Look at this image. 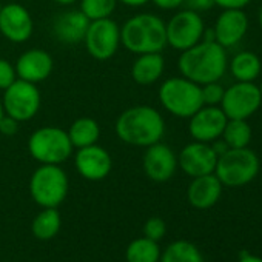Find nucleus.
<instances>
[{"mask_svg":"<svg viewBox=\"0 0 262 262\" xmlns=\"http://www.w3.org/2000/svg\"><path fill=\"white\" fill-rule=\"evenodd\" d=\"M114 131L120 142L131 147L147 148L161 142L165 136V119L155 106L135 105L119 114Z\"/></svg>","mask_w":262,"mask_h":262,"instance_id":"obj_1","label":"nucleus"},{"mask_svg":"<svg viewBox=\"0 0 262 262\" xmlns=\"http://www.w3.org/2000/svg\"><path fill=\"white\" fill-rule=\"evenodd\" d=\"M178 70L198 85L219 82L228 70V53L217 42L201 40L181 53Z\"/></svg>","mask_w":262,"mask_h":262,"instance_id":"obj_2","label":"nucleus"},{"mask_svg":"<svg viewBox=\"0 0 262 262\" xmlns=\"http://www.w3.org/2000/svg\"><path fill=\"white\" fill-rule=\"evenodd\" d=\"M120 45L133 54L162 53L167 48L165 20L156 14L141 13L120 27Z\"/></svg>","mask_w":262,"mask_h":262,"instance_id":"obj_3","label":"nucleus"},{"mask_svg":"<svg viewBox=\"0 0 262 262\" xmlns=\"http://www.w3.org/2000/svg\"><path fill=\"white\" fill-rule=\"evenodd\" d=\"M27 148L36 162L50 165H62L74 151L67 129L54 125H45L34 129L28 138Z\"/></svg>","mask_w":262,"mask_h":262,"instance_id":"obj_4","label":"nucleus"},{"mask_svg":"<svg viewBox=\"0 0 262 262\" xmlns=\"http://www.w3.org/2000/svg\"><path fill=\"white\" fill-rule=\"evenodd\" d=\"M162 108L178 119H190L202 105L201 85L184 76L165 79L158 91Z\"/></svg>","mask_w":262,"mask_h":262,"instance_id":"obj_5","label":"nucleus"},{"mask_svg":"<svg viewBox=\"0 0 262 262\" xmlns=\"http://www.w3.org/2000/svg\"><path fill=\"white\" fill-rule=\"evenodd\" d=\"M259 170V156L251 148H230L217 158L214 174L224 187L239 188L253 182Z\"/></svg>","mask_w":262,"mask_h":262,"instance_id":"obj_6","label":"nucleus"},{"mask_svg":"<svg viewBox=\"0 0 262 262\" xmlns=\"http://www.w3.org/2000/svg\"><path fill=\"white\" fill-rule=\"evenodd\" d=\"M70 179L60 165L39 164L30 178V194L42 208H57L68 196Z\"/></svg>","mask_w":262,"mask_h":262,"instance_id":"obj_7","label":"nucleus"},{"mask_svg":"<svg viewBox=\"0 0 262 262\" xmlns=\"http://www.w3.org/2000/svg\"><path fill=\"white\" fill-rule=\"evenodd\" d=\"M2 105L5 114L16 119L19 123L34 119L42 105V94L36 83L16 79L4 90Z\"/></svg>","mask_w":262,"mask_h":262,"instance_id":"obj_8","label":"nucleus"},{"mask_svg":"<svg viewBox=\"0 0 262 262\" xmlns=\"http://www.w3.org/2000/svg\"><path fill=\"white\" fill-rule=\"evenodd\" d=\"M205 28V22L199 13L184 8L165 22L167 47L182 53L202 40Z\"/></svg>","mask_w":262,"mask_h":262,"instance_id":"obj_9","label":"nucleus"},{"mask_svg":"<svg viewBox=\"0 0 262 262\" xmlns=\"http://www.w3.org/2000/svg\"><path fill=\"white\" fill-rule=\"evenodd\" d=\"M82 43L93 59L110 60L120 47V25L113 17L91 20Z\"/></svg>","mask_w":262,"mask_h":262,"instance_id":"obj_10","label":"nucleus"},{"mask_svg":"<svg viewBox=\"0 0 262 262\" xmlns=\"http://www.w3.org/2000/svg\"><path fill=\"white\" fill-rule=\"evenodd\" d=\"M262 105L259 85L254 82H234L224 91L221 108L228 119L248 120Z\"/></svg>","mask_w":262,"mask_h":262,"instance_id":"obj_11","label":"nucleus"},{"mask_svg":"<svg viewBox=\"0 0 262 262\" xmlns=\"http://www.w3.org/2000/svg\"><path fill=\"white\" fill-rule=\"evenodd\" d=\"M34 33V20L28 8L7 4L0 8V34L11 43H25Z\"/></svg>","mask_w":262,"mask_h":262,"instance_id":"obj_12","label":"nucleus"},{"mask_svg":"<svg viewBox=\"0 0 262 262\" xmlns=\"http://www.w3.org/2000/svg\"><path fill=\"white\" fill-rule=\"evenodd\" d=\"M142 168L145 176L158 184L168 182L178 171V155L174 150L161 142H156L145 148L142 158Z\"/></svg>","mask_w":262,"mask_h":262,"instance_id":"obj_13","label":"nucleus"},{"mask_svg":"<svg viewBox=\"0 0 262 262\" xmlns=\"http://www.w3.org/2000/svg\"><path fill=\"white\" fill-rule=\"evenodd\" d=\"M227 120L228 117L221 106L202 105L188 119V133L193 141L211 144L222 136Z\"/></svg>","mask_w":262,"mask_h":262,"instance_id":"obj_14","label":"nucleus"},{"mask_svg":"<svg viewBox=\"0 0 262 262\" xmlns=\"http://www.w3.org/2000/svg\"><path fill=\"white\" fill-rule=\"evenodd\" d=\"M74 167L80 178L97 182L108 178L113 170V158L110 151L97 144L77 148L74 155Z\"/></svg>","mask_w":262,"mask_h":262,"instance_id":"obj_15","label":"nucleus"},{"mask_svg":"<svg viewBox=\"0 0 262 262\" xmlns=\"http://www.w3.org/2000/svg\"><path fill=\"white\" fill-rule=\"evenodd\" d=\"M217 155L211 144L193 141L187 144L178 155V167L190 178L214 173Z\"/></svg>","mask_w":262,"mask_h":262,"instance_id":"obj_16","label":"nucleus"},{"mask_svg":"<svg viewBox=\"0 0 262 262\" xmlns=\"http://www.w3.org/2000/svg\"><path fill=\"white\" fill-rule=\"evenodd\" d=\"M211 28L214 40L225 50H230L244 40L250 28V20L244 10H222Z\"/></svg>","mask_w":262,"mask_h":262,"instance_id":"obj_17","label":"nucleus"},{"mask_svg":"<svg viewBox=\"0 0 262 262\" xmlns=\"http://www.w3.org/2000/svg\"><path fill=\"white\" fill-rule=\"evenodd\" d=\"M14 67L17 79L37 85L51 76L54 70V60L48 51L42 48H30L17 57Z\"/></svg>","mask_w":262,"mask_h":262,"instance_id":"obj_18","label":"nucleus"},{"mask_svg":"<svg viewBox=\"0 0 262 262\" xmlns=\"http://www.w3.org/2000/svg\"><path fill=\"white\" fill-rule=\"evenodd\" d=\"M88 25L90 20L77 8V10H67L59 16H56L51 30L57 42L65 45H76L83 42Z\"/></svg>","mask_w":262,"mask_h":262,"instance_id":"obj_19","label":"nucleus"},{"mask_svg":"<svg viewBox=\"0 0 262 262\" xmlns=\"http://www.w3.org/2000/svg\"><path fill=\"white\" fill-rule=\"evenodd\" d=\"M224 185L216 178L214 173L191 178V182L187 188L188 204L196 210H208L214 207L222 196Z\"/></svg>","mask_w":262,"mask_h":262,"instance_id":"obj_20","label":"nucleus"},{"mask_svg":"<svg viewBox=\"0 0 262 262\" xmlns=\"http://www.w3.org/2000/svg\"><path fill=\"white\" fill-rule=\"evenodd\" d=\"M165 71V59L162 53H145L138 54L131 65V79L138 85L150 86L161 80Z\"/></svg>","mask_w":262,"mask_h":262,"instance_id":"obj_21","label":"nucleus"},{"mask_svg":"<svg viewBox=\"0 0 262 262\" xmlns=\"http://www.w3.org/2000/svg\"><path fill=\"white\" fill-rule=\"evenodd\" d=\"M228 71L236 82H254L262 73V62L256 53L242 50L228 60Z\"/></svg>","mask_w":262,"mask_h":262,"instance_id":"obj_22","label":"nucleus"},{"mask_svg":"<svg viewBox=\"0 0 262 262\" xmlns=\"http://www.w3.org/2000/svg\"><path fill=\"white\" fill-rule=\"evenodd\" d=\"M67 133H68V138H70L73 147L77 150V148H83V147L97 144L100 139V135H102V129L96 119L79 117L71 122L70 128L67 129Z\"/></svg>","mask_w":262,"mask_h":262,"instance_id":"obj_23","label":"nucleus"},{"mask_svg":"<svg viewBox=\"0 0 262 262\" xmlns=\"http://www.w3.org/2000/svg\"><path fill=\"white\" fill-rule=\"evenodd\" d=\"M62 217L57 208H42L31 224V231L34 237L40 241H50L60 231Z\"/></svg>","mask_w":262,"mask_h":262,"instance_id":"obj_24","label":"nucleus"},{"mask_svg":"<svg viewBox=\"0 0 262 262\" xmlns=\"http://www.w3.org/2000/svg\"><path fill=\"white\" fill-rule=\"evenodd\" d=\"M161 247L159 242L151 241L145 236L133 239L125 250L126 262H159L161 259Z\"/></svg>","mask_w":262,"mask_h":262,"instance_id":"obj_25","label":"nucleus"},{"mask_svg":"<svg viewBox=\"0 0 262 262\" xmlns=\"http://www.w3.org/2000/svg\"><path fill=\"white\" fill-rule=\"evenodd\" d=\"M159 262H204L201 250L190 241L171 242L162 253Z\"/></svg>","mask_w":262,"mask_h":262,"instance_id":"obj_26","label":"nucleus"},{"mask_svg":"<svg viewBox=\"0 0 262 262\" xmlns=\"http://www.w3.org/2000/svg\"><path fill=\"white\" fill-rule=\"evenodd\" d=\"M228 148H245L250 145L253 138V129L248 120L244 119H228L221 136Z\"/></svg>","mask_w":262,"mask_h":262,"instance_id":"obj_27","label":"nucleus"},{"mask_svg":"<svg viewBox=\"0 0 262 262\" xmlns=\"http://www.w3.org/2000/svg\"><path fill=\"white\" fill-rule=\"evenodd\" d=\"M117 8V0H79V10L91 20L111 17Z\"/></svg>","mask_w":262,"mask_h":262,"instance_id":"obj_28","label":"nucleus"},{"mask_svg":"<svg viewBox=\"0 0 262 262\" xmlns=\"http://www.w3.org/2000/svg\"><path fill=\"white\" fill-rule=\"evenodd\" d=\"M225 86L221 82H210L205 85H201V96L204 105L210 106H219L224 97Z\"/></svg>","mask_w":262,"mask_h":262,"instance_id":"obj_29","label":"nucleus"},{"mask_svg":"<svg viewBox=\"0 0 262 262\" xmlns=\"http://www.w3.org/2000/svg\"><path fill=\"white\" fill-rule=\"evenodd\" d=\"M167 234V224L161 217H150L144 224V236L151 241H162Z\"/></svg>","mask_w":262,"mask_h":262,"instance_id":"obj_30","label":"nucleus"},{"mask_svg":"<svg viewBox=\"0 0 262 262\" xmlns=\"http://www.w3.org/2000/svg\"><path fill=\"white\" fill-rule=\"evenodd\" d=\"M17 79L16 67L11 60L0 57V91L7 90Z\"/></svg>","mask_w":262,"mask_h":262,"instance_id":"obj_31","label":"nucleus"},{"mask_svg":"<svg viewBox=\"0 0 262 262\" xmlns=\"http://www.w3.org/2000/svg\"><path fill=\"white\" fill-rule=\"evenodd\" d=\"M19 122L16 119H13L8 114H4V117L0 119V135H4L7 138H11L14 135H17L19 131Z\"/></svg>","mask_w":262,"mask_h":262,"instance_id":"obj_32","label":"nucleus"},{"mask_svg":"<svg viewBox=\"0 0 262 262\" xmlns=\"http://www.w3.org/2000/svg\"><path fill=\"white\" fill-rule=\"evenodd\" d=\"M253 0H213L214 7L221 10H244L247 8Z\"/></svg>","mask_w":262,"mask_h":262,"instance_id":"obj_33","label":"nucleus"},{"mask_svg":"<svg viewBox=\"0 0 262 262\" xmlns=\"http://www.w3.org/2000/svg\"><path fill=\"white\" fill-rule=\"evenodd\" d=\"M184 7L187 10L196 11V13H205L214 7L213 0H184Z\"/></svg>","mask_w":262,"mask_h":262,"instance_id":"obj_34","label":"nucleus"},{"mask_svg":"<svg viewBox=\"0 0 262 262\" xmlns=\"http://www.w3.org/2000/svg\"><path fill=\"white\" fill-rule=\"evenodd\" d=\"M150 2L162 11H174L184 7V0H150Z\"/></svg>","mask_w":262,"mask_h":262,"instance_id":"obj_35","label":"nucleus"},{"mask_svg":"<svg viewBox=\"0 0 262 262\" xmlns=\"http://www.w3.org/2000/svg\"><path fill=\"white\" fill-rule=\"evenodd\" d=\"M211 148L214 150V153L217 155V158H219L221 155H224L227 150H230V148H228V145L225 144V141H224L222 138H219V139L213 141V142H211Z\"/></svg>","mask_w":262,"mask_h":262,"instance_id":"obj_36","label":"nucleus"},{"mask_svg":"<svg viewBox=\"0 0 262 262\" xmlns=\"http://www.w3.org/2000/svg\"><path fill=\"white\" fill-rule=\"evenodd\" d=\"M117 4H122L128 8H141L150 4V0H117Z\"/></svg>","mask_w":262,"mask_h":262,"instance_id":"obj_37","label":"nucleus"},{"mask_svg":"<svg viewBox=\"0 0 262 262\" xmlns=\"http://www.w3.org/2000/svg\"><path fill=\"white\" fill-rule=\"evenodd\" d=\"M237 262H262V257L254 256V254H248V253H241V257Z\"/></svg>","mask_w":262,"mask_h":262,"instance_id":"obj_38","label":"nucleus"},{"mask_svg":"<svg viewBox=\"0 0 262 262\" xmlns=\"http://www.w3.org/2000/svg\"><path fill=\"white\" fill-rule=\"evenodd\" d=\"M54 2L60 7H73L76 2H79V0H54Z\"/></svg>","mask_w":262,"mask_h":262,"instance_id":"obj_39","label":"nucleus"},{"mask_svg":"<svg viewBox=\"0 0 262 262\" xmlns=\"http://www.w3.org/2000/svg\"><path fill=\"white\" fill-rule=\"evenodd\" d=\"M257 24H259V28L262 30V2H260L259 10H257Z\"/></svg>","mask_w":262,"mask_h":262,"instance_id":"obj_40","label":"nucleus"},{"mask_svg":"<svg viewBox=\"0 0 262 262\" xmlns=\"http://www.w3.org/2000/svg\"><path fill=\"white\" fill-rule=\"evenodd\" d=\"M4 114H5V111H4V105H2V99H0V119L4 117Z\"/></svg>","mask_w":262,"mask_h":262,"instance_id":"obj_41","label":"nucleus"},{"mask_svg":"<svg viewBox=\"0 0 262 262\" xmlns=\"http://www.w3.org/2000/svg\"><path fill=\"white\" fill-rule=\"evenodd\" d=\"M259 91H260V96H262V82H260V85H259Z\"/></svg>","mask_w":262,"mask_h":262,"instance_id":"obj_42","label":"nucleus"},{"mask_svg":"<svg viewBox=\"0 0 262 262\" xmlns=\"http://www.w3.org/2000/svg\"><path fill=\"white\" fill-rule=\"evenodd\" d=\"M0 8H2V2H0Z\"/></svg>","mask_w":262,"mask_h":262,"instance_id":"obj_43","label":"nucleus"},{"mask_svg":"<svg viewBox=\"0 0 262 262\" xmlns=\"http://www.w3.org/2000/svg\"><path fill=\"white\" fill-rule=\"evenodd\" d=\"M0 2H2V0H0Z\"/></svg>","mask_w":262,"mask_h":262,"instance_id":"obj_44","label":"nucleus"}]
</instances>
